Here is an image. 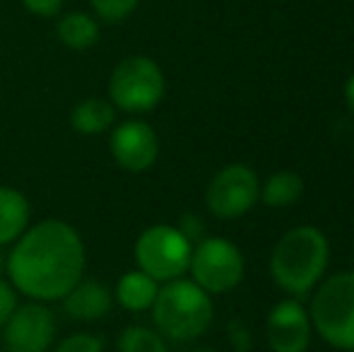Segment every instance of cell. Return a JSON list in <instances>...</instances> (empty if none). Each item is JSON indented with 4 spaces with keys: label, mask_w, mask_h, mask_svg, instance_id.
<instances>
[{
    "label": "cell",
    "mask_w": 354,
    "mask_h": 352,
    "mask_svg": "<svg viewBox=\"0 0 354 352\" xmlns=\"http://www.w3.org/2000/svg\"><path fill=\"white\" fill-rule=\"evenodd\" d=\"M87 249L68 220L46 217L27 227L5 254L8 282L24 299L56 304L84 277Z\"/></svg>",
    "instance_id": "cell-1"
},
{
    "label": "cell",
    "mask_w": 354,
    "mask_h": 352,
    "mask_svg": "<svg viewBox=\"0 0 354 352\" xmlns=\"http://www.w3.org/2000/svg\"><path fill=\"white\" fill-rule=\"evenodd\" d=\"M330 261V246L318 227L301 225L282 234L270 254V275L289 297H304L321 282Z\"/></svg>",
    "instance_id": "cell-2"
},
{
    "label": "cell",
    "mask_w": 354,
    "mask_h": 352,
    "mask_svg": "<svg viewBox=\"0 0 354 352\" xmlns=\"http://www.w3.org/2000/svg\"><path fill=\"white\" fill-rule=\"evenodd\" d=\"M149 311L154 328L174 343H191L201 338L214 319L212 297L186 277L164 282Z\"/></svg>",
    "instance_id": "cell-3"
},
{
    "label": "cell",
    "mask_w": 354,
    "mask_h": 352,
    "mask_svg": "<svg viewBox=\"0 0 354 352\" xmlns=\"http://www.w3.org/2000/svg\"><path fill=\"white\" fill-rule=\"evenodd\" d=\"M311 326L330 348L354 352V270L321 282L311 302Z\"/></svg>",
    "instance_id": "cell-4"
},
{
    "label": "cell",
    "mask_w": 354,
    "mask_h": 352,
    "mask_svg": "<svg viewBox=\"0 0 354 352\" xmlns=\"http://www.w3.org/2000/svg\"><path fill=\"white\" fill-rule=\"evenodd\" d=\"M167 80L157 61L147 56H128L111 71L109 102L123 113H147L159 106Z\"/></svg>",
    "instance_id": "cell-5"
},
{
    "label": "cell",
    "mask_w": 354,
    "mask_h": 352,
    "mask_svg": "<svg viewBox=\"0 0 354 352\" xmlns=\"http://www.w3.org/2000/svg\"><path fill=\"white\" fill-rule=\"evenodd\" d=\"M193 244L176 225H152L136 239V268L159 285L178 280L188 272Z\"/></svg>",
    "instance_id": "cell-6"
},
{
    "label": "cell",
    "mask_w": 354,
    "mask_h": 352,
    "mask_svg": "<svg viewBox=\"0 0 354 352\" xmlns=\"http://www.w3.org/2000/svg\"><path fill=\"white\" fill-rule=\"evenodd\" d=\"M243 254L234 241L224 237H203L198 244H193L191 256V280L207 295H224L239 287L243 280Z\"/></svg>",
    "instance_id": "cell-7"
},
{
    "label": "cell",
    "mask_w": 354,
    "mask_h": 352,
    "mask_svg": "<svg viewBox=\"0 0 354 352\" xmlns=\"http://www.w3.org/2000/svg\"><path fill=\"white\" fill-rule=\"evenodd\" d=\"M58 335V319L51 304L24 299L0 331L5 352H51Z\"/></svg>",
    "instance_id": "cell-8"
},
{
    "label": "cell",
    "mask_w": 354,
    "mask_h": 352,
    "mask_svg": "<svg viewBox=\"0 0 354 352\" xmlns=\"http://www.w3.org/2000/svg\"><path fill=\"white\" fill-rule=\"evenodd\" d=\"M261 201L258 174L246 165H227L210 178L205 188L207 210L219 220L243 217Z\"/></svg>",
    "instance_id": "cell-9"
},
{
    "label": "cell",
    "mask_w": 354,
    "mask_h": 352,
    "mask_svg": "<svg viewBox=\"0 0 354 352\" xmlns=\"http://www.w3.org/2000/svg\"><path fill=\"white\" fill-rule=\"evenodd\" d=\"M109 152L123 172L142 174V172L152 169L157 162L159 136L149 123L140 121V118H128L111 128Z\"/></svg>",
    "instance_id": "cell-10"
},
{
    "label": "cell",
    "mask_w": 354,
    "mask_h": 352,
    "mask_svg": "<svg viewBox=\"0 0 354 352\" xmlns=\"http://www.w3.org/2000/svg\"><path fill=\"white\" fill-rule=\"evenodd\" d=\"M311 316L299 299H282L266 321V340L272 352H306L311 343Z\"/></svg>",
    "instance_id": "cell-11"
},
{
    "label": "cell",
    "mask_w": 354,
    "mask_h": 352,
    "mask_svg": "<svg viewBox=\"0 0 354 352\" xmlns=\"http://www.w3.org/2000/svg\"><path fill=\"white\" fill-rule=\"evenodd\" d=\"M113 292L104 282L82 277L77 285L61 299V306L68 319L82 321V324H97L111 316L113 311Z\"/></svg>",
    "instance_id": "cell-12"
},
{
    "label": "cell",
    "mask_w": 354,
    "mask_h": 352,
    "mask_svg": "<svg viewBox=\"0 0 354 352\" xmlns=\"http://www.w3.org/2000/svg\"><path fill=\"white\" fill-rule=\"evenodd\" d=\"M32 225L27 196L12 186H0V249L12 246Z\"/></svg>",
    "instance_id": "cell-13"
},
{
    "label": "cell",
    "mask_w": 354,
    "mask_h": 352,
    "mask_svg": "<svg viewBox=\"0 0 354 352\" xmlns=\"http://www.w3.org/2000/svg\"><path fill=\"white\" fill-rule=\"evenodd\" d=\"M159 292V282L152 280L147 272L133 270L123 272L116 282V290H113V302H116L121 309L131 311V314H142V311H149L157 299Z\"/></svg>",
    "instance_id": "cell-14"
},
{
    "label": "cell",
    "mask_w": 354,
    "mask_h": 352,
    "mask_svg": "<svg viewBox=\"0 0 354 352\" xmlns=\"http://www.w3.org/2000/svg\"><path fill=\"white\" fill-rule=\"evenodd\" d=\"M116 106L109 97H87L77 102L71 111V128L77 136H102L116 126Z\"/></svg>",
    "instance_id": "cell-15"
},
{
    "label": "cell",
    "mask_w": 354,
    "mask_h": 352,
    "mask_svg": "<svg viewBox=\"0 0 354 352\" xmlns=\"http://www.w3.org/2000/svg\"><path fill=\"white\" fill-rule=\"evenodd\" d=\"M56 37L71 51H87L99 41V22L87 12H68L58 19Z\"/></svg>",
    "instance_id": "cell-16"
},
{
    "label": "cell",
    "mask_w": 354,
    "mask_h": 352,
    "mask_svg": "<svg viewBox=\"0 0 354 352\" xmlns=\"http://www.w3.org/2000/svg\"><path fill=\"white\" fill-rule=\"evenodd\" d=\"M304 178L297 172H275L266 181L261 198L268 207H289L301 198Z\"/></svg>",
    "instance_id": "cell-17"
},
{
    "label": "cell",
    "mask_w": 354,
    "mask_h": 352,
    "mask_svg": "<svg viewBox=\"0 0 354 352\" xmlns=\"http://www.w3.org/2000/svg\"><path fill=\"white\" fill-rule=\"evenodd\" d=\"M118 352H169L167 338L157 328L147 326H126L116 340Z\"/></svg>",
    "instance_id": "cell-18"
},
{
    "label": "cell",
    "mask_w": 354,
    "mask_h": 352,
    "mask_svg": "<svg viewBox=\"0 0 354 352\" xmlns=\"http://www.w3.org/2000/svg\"><path fill=\"white\" fill-rule=\"evenodd\" d=\"M140 0H89L94 10V17H99L106 24L123 22L126 17H131L136 12Z\"/></svg>",
    "instance_id": "cell-19"
},
{
    "label": "cell",
    "mask_w": 354,
    "mask_h": 352,
    "mask_svg": "<svg viewBox=\"0 0 354 352\" xmlns=\"http://www.w3.org/2000/svg\"><path fill=\"white\" fill-rule=\"evenodd\" d=\"M51 352H104V340L94 333H71L56 340Z\"/></svg>",
    "instance_id": "cell-20"
},
{
    "label": "cell",
    "mask_w": 354,
    "mask_h": 352,
    "mask_svg": "<svg viewBox=\"0 0 354 352\" xmlns=\"http://www.w3.org/2000/svg\"><path fill=\"white\" fill-rule=\"evenodd\" d=\"M227 333H229V343H232L234 352H251L253 350V335L251 328L243 319L234 316L227 324Z\"/></svg>",
    "instance_id": "cell-21"
},
{
    "label": "cell",
    "mask_w": 354,
    "mask_h": 352,
    "mask_svg": "<svg viewBox=\"0 0 354 352\" xmlns=\"http://www.w3.org/2000/svg\"><path fill=\"white\" fill-rule=\"evenodd\" d=\"M17 304H19L17 290H15L8 280H3V277H0V331H3V326L8 324V319L12 316V311H15V306H17Z\"/></svg>",
    "instance_id": "cell-22"
},
{
    "label": "cell",
    "mask_w": 354,
    "mask_h": 352,
    "mask_svg": "<svg viewBox=\"0 0 354 352\" xmlns=\"http://www.w3.org/2000/svg\"><path fill=\"white\" fill-rule=\"evenodd\" d=\"M24 10L37 17H56L63 10V0H22Z\"/></svg>",
    "instance_id": "cell-23"
},
{
    "label": "cell",
    "mask_w": 354,
    "mask_h": 352,
    "mask_svg": "<svg viewBox=\"0 0 354 352\" xmlns=\"http://www.w3.org/2000/svg\"><path fill=\"white\" fill-rule=\"evenodd\" d=\"M176 227L186 234V239L191 241V244H198V241L205 237V225H203V220L198 215H191V212L183 215Z\"/></svg>",
    "instance_id": "cell-24"
},
{
    "label": "cell",
    "mask_w": 354,
    "mask_h": 352,
    "mask_svg": "<svg viewBox=\"0 0 354 352\" xmlns=\"http://www.w3.org/2000/svg\"><path fill=\"white\" fill-rule=\"evenodd\" d=\"M345 102H347V109L354 113V75L347 80V85H345Z\"/></svg>",
    "instance_id": "cell-25"
},
{
    "label": "cell",
    "mask_w": 354,
    "mask_h": 352,
    "mask_svg": "<svg viewBox=\"0 0 354 352\" xmlns=\"http://www.w3.org/2000/svg\"><path fill=\"white\" fill-rule=\"evenodd\" d=\"M3 272H5V251L0 249V277H3Z\"/></svg>",
    "instance_id": "cell-26"
},
{
    "label": "cell",
    "mask_w": 354,
    "mask_h": 352,
    "mask_svg": "<svg viewBox=\"0 0 354 352\" xmlns=\"http://www.w3.org/2000/svg\"><path fill=\"white\" fill-rule=\"evenodd\" d=\"M191 352H217L214 348H196V350H191Z\"/></svg>",
    "instance_id": "cell-27"
}]
</instances>
